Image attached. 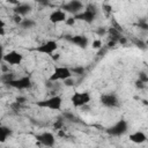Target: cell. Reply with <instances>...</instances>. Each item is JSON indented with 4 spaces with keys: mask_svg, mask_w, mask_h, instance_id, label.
Instances as JSON below:
<instances>
[{
    "mask_svg": "<svg viewBox=\"0 0 148 148\" xmlns=\"http://www.w3.org/2000/svg\"><path fill=\"white\" fill-rule=\"evenodd\" d=\"M36 105L40 109H49L52 111H59L62 106V97L59 95H52L47 98L36 102Z\"/></svg>",
    "mask_w": 148,
    "mask_h": 148,
    "instance_id": "cell-1",
    "label": "cell"
},
{
    "mask_svg": "<svg viewBox=\"0 0 148 148\" xmlns=\"http://www.w3.org/2000/svg\"><path fill=\"white\" fill-rule=\"evenodd\" d=\"M97 15H98L97 7L95 5H92V3H89L88 6H86V8L81 13L74 15V18L76 21H83V22L90 24V23H92L96 20Z\"/></svg>",
    "mask_w": 148,
    "mask_h": 148,
    "instance_id": "cell-2",
    "label": "cell"
},
{
    "mask_svg": "<svg viewBox=\"0 0 148 148\" xmlns=\"http://www.w3.org/2000/svg\"><path fill=\"white\" fill-rule=\"evenodd\" d=\"M73 74L71 72V68L67 66H56L54 71L49 77V81L51 82H58V81H64L68 77H72Z\"/></svg>",
    "mask_w": 148,
    "mask_h": 148,
    "instance_id": "cell-3",
    "label": "cell"
},
{
    "mask_svg": "<svg viewBox=\"0 0 148 148\" xmlns=\"http://www.w3.org/2000/svg\"><path fill=\"white\" fill-rule=\"evenodd\" d=\"M90 101L91 96L88 91H75L71 97V102L75 108H84L90 103Z\"/></svg>",
    "mask_w": 148,
    "mask_h": 148,
    "instance_id": "cell-4",
    "label": "cell"
},
{
    "mask_svg": "<svg viewBox=\"0 0 148 148\" xmlns=\"http://www.w3.org/2000/svg\"><path fill=\"white\" fill-rule=\"evenodd\" d=\"M128 131V123L125 119H120L110 127H108L106 133L111 136H121Z\"/></svg>",
    "mask_w": 148,
    "mask_h": 148,
    "instance_id": "cell-5",
    "label": "cell"
},
{
    "mask_svg": "<svg viewBox=\"0 0 148 148\" xmlns=\"http://www.w3.org/2000/svg\"><path fill=\"white\" fill-rule=\"evenodd\" d=\"M8 86L12 87V88H14V89H17V90H27V89L31 88L32 81H31V77L30 76L24 75V76L15 77L13 81H10L8 83Z\"/></svg>",
    "mask_w": 148,
    "mask_h": 148,
    "instance_id": "cell-6",
    "label": "cell"
},
{
    "mask_svg": "<svg viewBox=\"0 0 148 148\" xmlns=\"http://www.w3.org/2000/svg\"><path fill=\"white\" fill-rule=\"evenodd\" d=\"M58 47H59V46H58V43H57L56 40H53V39H49V40L42 43L40 45H38V46L35 49V51L38 52V53H42V54L52 56L53 53L57 52Z\"/></svg>",
    "mask_w": 148,
    "mask_h": 148,
    "instance_id": "cell-7",
    "label": "cell"
},
{
    "mask_svg": "<svg viewBox=\"0 0 148 148\" xmlns=\"http://www.w3.org/2000/svg\"><path fill=\"white\" fill-rule=\"evenodd\" d=\"M2 61L9 66H16V65H21V62L23 61V54L16 50H12L7 53H5Z\"/></svg>",
    "mask_w": 148,
    "mask_h": 148,
    "instance_id": "cell-8",
    "label": "cell"
},
{
    "mask_svg": "<svg viewBox=\"0 0 148 148\" xmlns=\"http://www.w3.org/2000/svg\"><path fill=\"white\" fill-rule=\"evenodd\" d=\"M83 8H84L83 2H81V1H79V0H71V1L65 2V3L62 5L61 10H64L66 14H67V13H71V14L76 15V14L81 13V12L83 10Z\"/></svg>",
    "mask_w": 148,
    "mask_h": 148,
    "instance_id": "cell-9",
    "label": "cell"
},
{
    "mask_svg": "<svg viewBox=\"0 0 148 148\" xmlns=\"http://www.w3.org/2000/svg\"><path fill=\"white\" fill-rule=\"evenodd\" d=\"M99 102L106 108H118L120 105L119 98L114 92H106L99 97Z\"/></svg>",
    "mask_w": 148,
    "mask_h": 148,
    "instance_id": "cell-10",
    "label": "cell"
},
{
    "mask_svg": "<svg viewBox=\"0 0 148 148\" xmlns=\"http://www.w3.org/2000/svg\"><path fill=\"white\" fill-rule=\"evenodd\" d=\"M35 138L44 147H50L51 148L56 145V136L52 132H43V133L37 134Z\"/></svg>",
    "mask_w": 148,
    "mask_h": 148,
    "instance_id": "cell-11",
    "label": "cell"
},
{
    "mask_svg": "<svg viewBox=\"0 0 148 148\" xmlns=\"http://www.w3.org/2000/svg\"><path fill=\"white\" fill-rule=\"evenodd\" d=\"M66 39H67L69 43L76 45V46L80 47V49H86V47L89 45V39H88V37L84 36V35H73V36H67Z\"/></svg>",
    "mask_w": 148,
    "mask_h": 148,
    "instance_id": "cell-12",
    "label": "cell"
},
{
    "mask_svg": "<svg viewBox=\"0 0 148 148\" xmlns=\"http://www.w3.org/2000/svg\"><path fill=\"white\" fill-rule=\"evenodd\" d=\"M32 7L30 3H27V2H17L16 6L14 7V14L15 15H18V16H25L28 15L30 12H31Z\"/></svg>",
    "mask_w": 148,
    "mask_h": 148,
    "instance_id": "cell-13",
    "label": "cell"
},
{
    "mask_svg": "<svg viewBox=\"0 0 148 148\" xmlns=\"http://www.w3.org/2000/svg\"><path fill=\"white\" fill-rule=\"evenodd\" d=\"M66 18H67V14L61 9H56L49 15V20L53 24H58V23L65 22Z\"/></svg>",
    "mask_w": 148,
    "mask_h": 148,
    "instance_id": "cell-14",
    "label": "cell"
},
{
    "mask_svg": "<svg viewBox=\"0 0 148 148\" xmlns=\"http://www.w3.org/2000/svg\"><path fill=\"white\" fill-rule=\"evenodd\" d=\"M128 139L131 142H133L135 145H141V143H145L147 141V135L142 131H135L128 135Z\"/></svg>",
    "mask_w": 148,
    "mask_h": 148,
    "instance_id": "cell-15",
    "label": "cell"
},
{
    "mask_svg": "<svg viewBox=\"0 0 148 148\" xmlns=\"http://www.w3.org/2000/svg\"><path fill=\"white\" fill-rule=\"evenodd\" d=\"M13 131L5 125H0V143H3L7 141V139L12 135Z\"/></svg>",
    "mask_w": 148,
    "mask_h": 148,
    "instance_id": "cell-16",
    "label": "cell"
},
{
    "mask_svg": "<svg viewBox=\"0 0 148 148\" xmlns=\"http://www.w3.org/2000/svg\"><path fill=\"white\" fill-rule=\"evenodd\" d=\"M20 27L24 30H28V29H32L36 27V21L32 20V18H23L22 22L20 23Z\"/></svg>",
    "mask_w": 148,
    "mask_h": 148,
    "instance_id": "cell-17",
    "label": "cell"
},
{
    "mask_svg": "<svg viewBox=\"0 0 148 148\" xmlns=\"http://www.w3.org/2000/svg\"><path fill=\"white\" fill-rule=\"evenodd\" d=\"M0 77H1V82L5 83V84H8L10 81H13L15 79V75L13 73H9V72H5L2 74H0Z\"/></svg>",
    "mask_w": 148,
    "mask_h": 148,
    "instance_id": "cell-18",
    "label": "cell"
},
{
    "mask_svg": "<svg viewBox=\"0 0 148 148\" xmlns=\"http://www.w3.org/2000/svg\"><path fill=\"white\" fill-rule=\"evenodd\" d=\"M71 72H72V74L76 75V76H83L86 73V68L83 66H74L71 69Z\"/></svg>",
    "mask_w": 148,
    "mask_h": 148,
    "instance_id": "cell-19",
    "label": "cell"
},
{
    "mask_svg": "<svg viewBox=\"0 0 148 148\" xmlns=\"http://www.w3.org/2000/svg\"><path fill=\"white\" fill-rule=\"evenodd\" d=\"M62 119L66 120V121H75L76 116L72 111H64L62 112Z\"/></svg>",
    "mask_w": 148,
    "mask_h": 148,
    "instance_id": "cell-20",
    "label": "cell"
},
{
    "mask_svg": "<svg viewBox=\"0 0 148 148\" xmlns=\"http://www.w3.org/2000/svg\"><path fill=\"white\" fill-rule=\"evenodd\" d=\"M133 44H134L136 47L141 49V50H146V46H147L146 42H143V40L140 39V38H134V39H133Z\"/></svg>",
    "mask_w": 148,
    "mask_h": 148,
    "instance_id": "cell-21",
    "label": "cell"
},
{
    "mask_svg": "<svg viewBox=\"0 0 148 148\" xmlns=\"http://www.w3.org/2000/svg\"><path fill=\"white\" fill-rule=\"evenodd\" d=\"M91 47H92L94 50H101V49L103 47V42H102V39H99V38L94 39L92 43H91Z\"/></svg>",
    "mask_w": 148,
    "mask_h": 148,
    "instance_id": "cell-22",
    "label": "cell"
},
{
    "mask_svg": "<svg viewBox=\"0 0 148 148\" xmlns=\"http://www.w3.org/2000/svg\"><path fill=\"white\" fill-rule=\"evenodd\" d=\"M138 80H140L141 82H143L145 84L148 82V74L145 72V71H141V72H139V74H138Z\"/></svg>",
    "mask_w": 148,
    "mask_h": 148,
    "instance_id": "cell-23",
    "label": "cell"
},
{
    "mask_svg": "<svg viewBox=\"0 0 148 148\" xmlns=\"http://www.w3.org/2000/svg\"><path fill=\"white\" fill-rule=\"evenodd\" d=\"M62 127H64V119L62 118H60V119L54 121V124H53V128L54 130L60 131V130H62Z\"/></svg>",
    "mask_w": 148,
    "mask_h": 148,
    "instance_id": "cell-24",
    "label": "cell"
},
{
    "mask_svg": "<svg viewBox=\"0 0 148 148\" xmlns=\"http://www.w3.org/2000/svg\"><path fill=\"white\" fill-rule=\"evenodd\" d=\"M138 27H139L140 29H142V30H147V29H148L147 20H146V18H141V20H139V22H138Z\"/></svg>",
    "mask_w": 148,
    "mask_h": 148,
    "instance_id": "cell-25",
    "label": "cell"
},
{
    "mask_svg": "<svg viewBox=\"0 0 148 148\" xmlns=\"http://www.w3.org/2000/svg\"><path fill=\"white\" fill-rule=\"evenodd\" d=\"M62 82H64V86H65V87H74V84H75V80L73 79V76H72V77H68V79H66V80H64Z\"/></svg>",
    "mask_w": 148,
    "mask_h": 148,
    "instance_id": "cell-26",
    "label": "cell"
},
{
    "mask_svg": "<svg viewBox=\"0 0 148 148\" xmlns=\"http://www.w3.org/2000/svg\"><path fill=\"white\" fill-rule=\"evenodd\" d=\"M75 23H76V20L74 18V16H69L65 20V24L68 25V27H74Z\"/></svg>",
    "mask_w": 148,
    "mask_h": 148,
    "instance_id": "cell-27",
    "label": "cell"
},
{
    "mask_svg": "<svg viewBox=\"0 0 148 148\" xmlns=\"http://www.w3.org/2000/svg\"><path fill=\"white\" fill-rule=\"evenodd\" d=\"M96 34H97L99 37H102V36H104V35L108 34V29H105L104 27H98V28L96 29Z\"/></svg>",
    "mask_w": 148,
    "mask_h": 148,
    "instance_id": "cell-28",
    "label": "cell"
},
{
    "mask_svg": "<svg viewBox=\"0 0 148 148\" xmlns=\"http://www.w3.org/2000/svg\"><path fill=\"white\" fill-rule=\"evenodd\" d=\"M134 86H135L136 89H140V90H141V89H145V87H146V84H145L143 82H141L140 80H136V81L134 82Z\"/></svg>",
    "mask_w": 148,
    "mask_h": 148,
    "instance_id": "cell-29",
    "label": "cell"
},
{
    "mask_svg": "<svg viewBox=\"0 0 148 148\" xmlns=\"http://www.w3.org/2000/svg\"><path fill=\"white\" fill-rule=\"evenodd\" d=\"M15 102L22 105V104H24V103L27 102V97H25V96H17V97L15 98Z\"/></svg>",
    "mask_w": 148,
    "mask_h": 148,
    "instance_id": "cell-30",
    "label": "cell"
},
{
    "mask_svg": "<svg viewBox=\"0 0 148 148\" xmlns=\"http://www.w3.org/2000/svg\"><path fill=\"white\" fill-rule=\"evenodd\" d=\"M117 43H119L120 45H126L127 43H128V39H127V37H125V36H120L119 37V39H118V42Z\"/></svg>",
    "mask_w": 148,
    "mask_h": 148,
    "instance_id": "cell-31",
    "label": "cell"
},
{
    "mask_svg": "<svg viewBox=\"0 0 148 148\" xmlns=\"http://www.w3.org/2000/svg\"><path fill=\"white\" fill-rule=\"evenodd\" d=\"M13 20H14V22H15L16 24H18V25H20V23L22 22V20H23V18H22L21 16H18V15H15V14H14V16H13Z\"/></svg>",
    "mask_w": 148,
    "mask_h": 148,
    "instance_id": "cell-32",
    "label": "cell"
},
{
    "mask_svg": "<svg viewBox=\"0 0 148 148\" xmlns=\"http://www.w3.org/2000/svg\"><path fill=\"white\" fill-rule=\"evenodd\" d=\"M51 57V59L53 60V61H58L59 59H60V54L58 53V52H56V53H53L52 56H50Z\"/></svg>",
    "mask_w": 148,
    "mask_h": 148,
    "instance_id": "cell-33",
    "label": "cell"
},
{
    "mask_svg": "<svg viewBox=\"0 0 148 148\" xmlns=\"http://www.w3.org/2000/svg\"><path fill=\"white\" fill-rule=\"evenodd\" d=\"M116 44H117V43H116L114 40H111V39H110V40L108 42L106 46H108V47H114V46H116Z\"/></svg>",
    "mask_w": 148,
    "mask_h": 148,
    "instance_id": "cell-34",
    "label": "cell"
},
{
    "mask_svg": "<svg viewBox=\"0 0 148 148\" xmlns=\"http://www.w3.org/2000/svg\"><path fill=\"white\" fill-rule=\"evenodd\" d=\"M3 56H5V53H3V46L0 44V61H2Z\"/></svg>",
    "mask_w": 148,
    "mask_h": 148,
    "instance_id": "cell-35",
    "label": "cell"
},
{
    "mask_svg": "<svg viewBox=\"0 0 148 148\" xmlns=\"http://www.w3.org/2000/svg\"><path fill=\"white\" fill-rule=\"evenodd\" d=\"M103 8H104V10H105V12H108V13H110V12H111V9H112V7H111L110 5H104V7H103Z\"/></svg>",
    "mask_w": 148,
    "mask_h": 148,
    "instance_id": "cell-36",
    "label": "cell"
},
{
    "mask_svg": "<svg viewBox=\"0 0 148 148\" xmlns=\"http://www.w3.org/2000/svg\"><path fill=\"white\" fill-rule=\"evenodd\" d=\"M5 27H6V23H5V21L0 17V30H1V29H5Z\"/></svg>",
    "mask_w": 148,
    "mask_h": 148,
    "instance_id": "cell-37",
    "label": "cell"
},
{
    "mask_svg": "<svg viewBox=\"0 0 148 148\" xmlns=\"http://www.w3.org/2000/svg\"><path fill=\"white\" fill-rule=\"evenodd\" d=\"M5 34H6V30H5V29H1V30H0V36H3Z\"/></svg>",
    "mask_w": 148,
    "mask_h": 148,
    "instance_id": "cell-38",
    "label": "cell"
},
{
    "mask_svg": "<svg viewBox=\"0 0 148 148\" xmlns=\"http://www.w3.org/2000/svg\"><path fill=\"white\" fill-rule=\"evenodd\" d=\"M95 148H101V147H95Z\"/></svg>",
    "mask_w": 148,
    "mask_h": 148,
    "instance_id": "cell-39",
    "label": "cell"
},
{
    "mask_svg": "<svg viewBox=\"0 0 148 148\" xmlns=\"http://www.w3.org/2000/svg\"><path fill=\"white\" fill-rule=\"evenodd\" d=\"M0 82H1V77H0Z\"/></svg>",
    "mask_w": 148,
    "mask_h": 148,
    "instance_id": "cell-40",
    "label": "cell"
}]
</instances>
